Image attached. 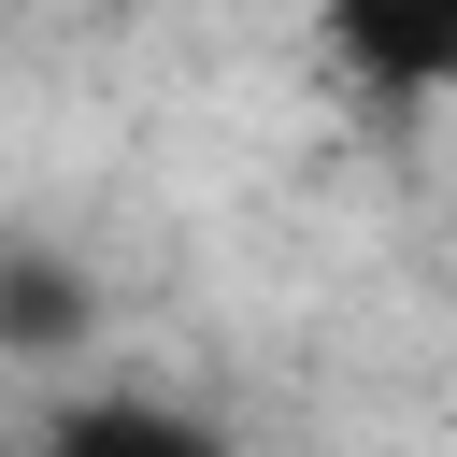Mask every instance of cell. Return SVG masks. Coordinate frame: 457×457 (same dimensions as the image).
<instances>
[{
    "instance_id": "cell-1",
    "label": "cell",
    "mask_w": 457,
    "mask_h": 457,
    "mask_svg": "<svg viewBox=\"0 0 457 457\" xmlns=\"http://www.w3.org/2000/svg\"><path fill=\"white\" fill-rule=\"evenodd\" d=\"M300 14L357 100H386V114L457 100V0H300Z\"/></svg>"
},
{
    "instance_id": "cell-2",
    "label": "cell",
    "mask_w": 457,
    "mask_h": 457,
    "mask_svg": "<svg viewBox=\"0 0 457 457\" xmlns=\"http://www.w3.org/2000/svg\"><path fill=\"white\" fill-rule=\"evenodd\" d=\"M43 457H228V428L157 400V386H71L43 414Z\"/></svg>"
},
{
    "instance_id": "cell-3",
    "label": "cell",
    "mask_w": 457,
    "mask_h": 457,
    "mask_svg": "<svg viewBox=\"0 0 457 457\" xmlns=\"http://www.w3.org/2000/svg\"><path fill=\"white\" fill-rule=\"evenodd\" d=\"M86 328H100V300H86V271H71L57 243H14V257H0V343H14L29 371H57V357H71Z\"/></svg>"
}]
</instances>
